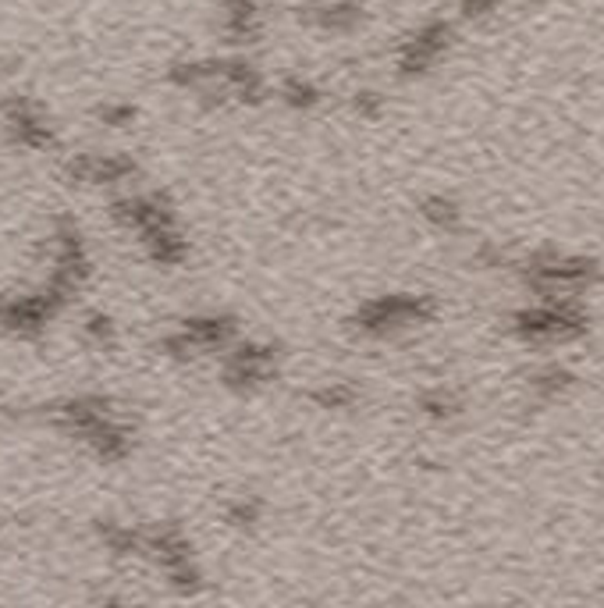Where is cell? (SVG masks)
I'll return each instance as SVG.
<instances>
[{
    "label": "cell",
    "instance_id": "1",
    "mask_svg": "<svg viewBox=\"0 0 604 608\" xmlns=\"http://www.w3.org/2000/svg\"><path fill=\"white\" fill-rule=\"evenodd\" d=\"M168 82L186 93L210 97L214 103L260 107L270 97V82L260 68L246 58H196L175 61L168 68Z\"/></svg>",
    "mask_w": 604,
    "mask_h": 608
},
{
    "label": "cell",
    "instance_id": "2",
    "mask_svg": "<svg viewBox=\"0 0 604 608\" xmlns=\"http://www.w3.org/2000/svg\"><path fill=\"white\" fill-rule=\"evenodd\" d=\"M434 317L437 299L427 292H380L363 299L345 320V328L366 342H388V338L427 328Z\"/></svg>",
    "mask_w": 604,
    "mask_h": 608
},
{
    "label": "cell",
    "instance_id": "3",
    "mask_svg": "<svg viewBox=\"0 0 604 608\" xmlns=\"http://www.w3.org/2000/svg\"><path fill=\"white\" fill-rule=\"evenodd\" d=\"M508 325L526 346H570L591 335V313L573 296H555L516 310Z\"/></svg>",
    "mask_w": 604,
    "mask_h": 608
},
{
    "label": "cell",
    "instance_id": "4",
    "mask_svg": "<svg viewBox=\"0 0 604 608\" xmlns=\"http://www.w3.org/2000/svg\"><path fill=\"white\" fill-rule=\"evenodd\" d=\"M516 271L523 285L541 299H555V296H580L597 285L601 278V263L594 257H580V253H555V249H541V253H529L526 260L516 263Z\"/></svg>",
    "mask_w": 604,
    "mask_h": 608
},
{
    "label": "cell",
    "instance_id": "5",
    "mask_svg": "<svg viewBox=\"0 0 604 608\" xmlns=\"http://www.w3.org/2000/svg\"><path fill=\"white\" fill-rule=\"evenodd\" d=\"M239 338V320L225 310L189 313L175 331L160 335L157 349L175 363H192L207 352H225Z\"/></svg>",
    "mask_w": 604,
    "mask_h": 608
},
{
    "label": "cell",
    "instance_id": "6",
    "mask_svg": "<svg viewBox=\"0 0 604 608\" xmlns=\"http://www.w3.org/2000/svg\"><path fill=\"white\" fill-rule=\"evenodd\" d=\"M71 299L76 296H68L53 281L29 292H0V331L11 338H40L68 310Z\"/></svg>",
    "mask_w": 604,
    "mask_h": 608
},
{
    "label": "cell",
    "instance_id": "7",
    "mask_svg": "<svg viewBox=\"0 0 604 608\" xmlns=\"http://www.w3.org/2000/svg\"><path fill=\"white\" fill-rule=\"evenodd\" d=\"M281 373V349L264 338H235L225 349V363H221V381L235 396H253V391H264L270 381H278Z\"/></svg>",
    "mask_w": 604,
    "mask_h": 608
},
{
    "label": "cell",
    "instance_id": "8",
    "mask_svg": "<svg viewBox=\"0 0 604 608\" xmlns=\"http://www.w3.org/2000/svg\"><path fill=\"white\" fill-rule=\"evenodd\" d=\"M142 556H150L178 595H196L204 587V569L196 566L192 541L178 524H160L142 530Z\"/></svg>",
    "mask_w": 604,
    "mask_h": 608
},
{
    "label": "cell",
    "instance_id": "9",
    "mask_svg": "<svg viewBox=\"0 0 604 608\" xmlns=\"http://www.w3.org/2000/svg\"><path fill=\"white\" fill-rule=\"evenodd\" d=\"M455 43V26L448 18H427L424 26H416L406 40L395 47V76L402 82L424 79L448 58Z\"/></svg>",
    "mask_w": 604,
    "mask_h": 608
},
{
    "label": "cell",
    "instance_id": "10",
    "mask_svg": "<svg viewBox=\"0 0 604 608\" xmlns=\"http://www.w3.org/2000/svg\"><path fill=\"white\" fill-rule=\"evenodd\" d=\"M47 249H50V278L47 281H53L68 296H76L89 281V275H93V257H89L82 228L71 218H58L47 239Z\"/></svg>",
    "mask_w": 604,
    "mask_h": 608
},
{
    "label": "cell",
    "instance_id": "11",
    "mask_svg": "<svg viewBox=\"0 0 604 608\" xmlns=\"http://www.w3.org/2000/svg\"><path fill=\"white\" fill-rule=\"evenodd\" d=\"M0 121H4V132L18 150L43 153V150H53V142H58L50 114L43 111V103L29 93H8L4 103H0Z\"/></svg>",
    "mask_w": 604,
    "mask_h": 608
},
{
    "label": "cell",
    "instance_id": "12",
    "mask_svg": "<svg viewBox=\"0 0 604 608\" xmlns=\"http://www.w3.org/2000/svg\"><path fill=\"white\" fill-rule=\"evenodd\" d=\"M111 218L125 231H132L136 239H146V236H154V231L175 228L178 210L164 192H128L111 203Z\"/></svg>",
    "mask_w": 604,
    "mask_h": 608
},
{
    "label": "cell",
    "instance_id": "13",
    "mask_svg": "<svg viewBox=\"0 0 604 608\" xmlns=\"http://www.w3.org/2000/svg\"><path fill=\"white\" fill-rule=\"evenodd\" d=\"M139 175V165L125 153H71L61 165V178L68 186L82 189H111L125 186Z\"/></svg>",
    "mask_w": 604,
    "mask_h": 608
},
{
    "label": "cell",
    "instance_id": "14",
    "mask_svg": "<svg viewBox=\"0 0 604 608\" xmlns=\"http://www.w3.org/2000/svg\"><path fill=\"white\" fill-rule=\"evenodd\" d=\"M111 413H115V402L107 396H93V391H86V396H65V399L40 406V420H47L50 427H58L61 435L76 438V441L89 431V427H97Z\"/></svg>",
    "mask_w": 604,
    "mask_h": 608
},
{
    "label": "cell",
    "instance_id": "15",
    "mask_svg": "<svg viewBox=\"0 0 604 608\" xmlns=\"http://www.w3.org/2000/svg\"><path fill=\"white\" fill-rule=\"evenodd\" d=\"M296 18L320 36H353L366 22V11L356 0H306L296 8Z\"/></svg>",
    "mask_w": 604,
    "mask_h": 608
},
{
    "label": "cell",
    "instance_id": "16",
    "mask_svg": "<svg viewBox=\"0 0 604 608\" xmlns=\"http://www.w3.org/2000/svg\"><path fill=\"white\" fill-rule=\"evenodd\" d=\"M274 0H225L221 4V32L235 47H253L264 40L270 26Z\"/></svg>",
    "mask_w": 604,
    "mask_h": 608
},
{
    "label": "cell",
    "instance_id": "17",
    "mask_svg": "<svg viewBox=\"0 0 604 608\" xmlns=\"http://www.w3.org/2000/svg\"><path fill=\"white\" fill-rule=\"evenodd\" d=\"M89 456L100 459V462H125L128 456H132L136 449V435H132V427H128L118 413H111L107 420H100L97 427H89V431L79 438Z\"/></svg>",
    "mask_w": 604,
    "mask_h": 608
},
{
    "label": "cell",
    "instance_id": "18",
    "mask_svg": "<svg viewBox=\"0 0 604 608\" xmlns=\"http://www.w3.org/2000/svg\"><path fill=\"white\" fill-rule=\"evenodd\" d=\"M139 246L157 267H168V271H175V267L189 260V239H186V231H181V225L154 231V236L139 239Z\"/></svg>",
    "mask_w": 604,
    "mask_h": 608
},
{
    "label": "cell",
    "instance_id": "19",
    "mask_svg": "<svg viewBox=\"0 0 604 608\" xmlns=\"http://www.w3.org/2000/svg\"><path fill=\"white\" fill-rule=\"evenodd\" d=\"M573 388H576V373L562 363H544L529 373V396H534V402H541V406L562 402Z\"/></svg>",
    "mask_w": 604,
    "mask_h": 608
},
{
    "label": "cell",
    "instance_id": "20",
    "mask_svg": "<svg viewBox=\"0 0 604 608\" xmlns=\"http://www.w3.org/2000/svg\"><path fill=\"white\" fill-rule=\"evenodd\" d=\"M97 538H100V545L111 551L115 559H136V556H142V530L132 527V524L97 520Z\"/></svg>",
    "mask_w": 604,
    "mask_h": 608
},
{
    "label": "cell",
    "instance_id": "21",
    "mask_svg": "<svg viewBox=\"0 0 604 608\" xmlns=\"http://www.w3.org/2000/svg\"><path fill=\"white\" fill-rule=\"evenodd\" d=\"M416 213L424 218L434 231H445V236H452V231H459L463 228V207L452 200V196L445 192H430L419 200Z\"/></svg>",
    "mask_w": 604,
    "mask_h": 608
},
{
    "label": "cell",
    "instance_id": "22",
    "mask_svg": "<svg viewBox=\"0 0 604 608\" xmlns=\"http://www.w3.org/2000/svg\"><path fill=\"white\" fill-rule=\"evenodd\" d=\"M278 100L288 107V111L309 114V111H317V107L324 103V89L314 79H306V76H285L278 82Z\"/></svg>",
    "mask_w": 604,
    "mask_h": 608
},
{
    "label": "cell",
    "instance_id": "23",
    "mask_svg": "<svg viewBox=\"0 0 604 608\" xmlns=\"http://www.w3.org/2000/svg\"><path fill=\"white\" fill-rule=\"evenodd\" d=\"M363 399V391L353 385V381H324L317 385L314 391H309V402H314L317 409H327V413H345V409H356Z\"/></svg>",
    "mask_w": 604,
    "mask_h": 608
},
{
    "label": "cell",
    "instance_id": "24",
    "mask_svg": "<svg viewBox=\"0 0 604 608\" xmlns=\"http://www.w3.org/2000/svg\"><path fill=\"white\" fill-rule=\"evenodd\" d=\"M419 413H424L427 420H434V423H448V420H455V417H463V399L455 396L452 388H430V391H424L419 396Z\"/></svg>",
    "mask_w": 604,
    "mask_h": 608
},
{
    "label": "cell",
    "instance_id": "25",
    "mask_svg": "<svg viewBox=\"0 0 604 608\" xmlns=\"http://www.w3.org/2000/svg\"><path fill=\"white\" fill-rule=\"evenodd\" d=\"M264 512H267V506L260 495H235L225 506V524L235 530H256L264 524Z\"/></svg>",
    "mask_w": 604,
    "mask_h": 608
},
{
    "label": "cell",
    "instance_id": "26",
    "mask_svg": "<svg viewBox=\"0 0 604 608\" xmlns=\"http://www.w3.org/2000/svg\"><path fill=\"white\" fill-rule=\"evenodd\" d=\"M82 335H86V342H93L97 349L103 352H111L118 346V325L107 313L93 310V313H86L82 320Z\"/></svg>",
    "mask_w": 604,
    "mask_h": 608
},
{
    "label": "cell",
    "instance_id": "27",
    "mask_svg": "<svg viewBox=\"0 0 604 608\" xmlns=\"http://www.w3.org/2000/svg\"><path fill=\"white\" fill-rule=\"evenodd\" d=\"M97 118L107 124V129H128V124L136 121V107L125 100H111V103L97 107Z\"/></svg>",
    "mask_w": 604,
    "mask_h": 608
},
{
    "label": "cell",
    "instance_id": "28",
    "mask_svg": "<svg viewBox=\"0 0 604 608\" xmlns=\"http://www.w3.org/2000/svg\"><path fill=\"white\" fill-rule=\"evenodd\" d=\"M353 111H356L359 118L377 121V118L384 114V97H380V93H374V89H359L356 100H353Z\"/></svg>",
    "mask_w": 604,
    "mask_h": 608
},
{
    "label": "cell",
    "instance_id": "29",
    "mask_svg": "<svg viewBox=\"0 0 604 608\" xmlns=\"http://www.w3.org/2000/svg\"><path fill=\"white\" fill-rule=\"evenodd\" d=\"M502 8V0H459V14L466 22H484L494 11Z\"/></svg>",
    "mask_w": 604,
    "mask_h": 608
}]
</instances>
